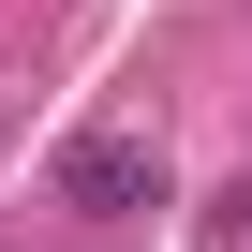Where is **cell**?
Listing matches in <instances>:
<instances>
[{
  "label": "cell",
  "instance_id": "1",
  "mask_svg": "<svg viewBox=\"0 0 252 252\" xmlns=\"http://www.w3.org/2000/svg\"><path fill=\"white\" fill-rule=\"evenodd\" d=\"M163 193H178L163 134H74V149H60V208H74V222H149Z\"/></svg>",
  "mask_w": 252,
  "mask_h": 252
}]
</instances>
